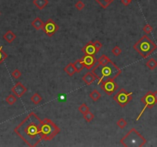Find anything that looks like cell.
<instances>
[{
  "label": "cell",
  "instance_id": "6da1fadb",
  "mask_svg": "<svg viewBox=\"0 0 157 147\" xmlns=\"http://www.w3.org/2000/svg\"><path fill=\"white\" fill-rule=\"evenodd\" d=\"M41 120L34 112H31L21 123L14 129V132L28 146L35 147L43 140L41 133Z\"/></svg>",
  "mask_w": 157,
  "mask_h": 147
},
{
  "label": "cell",
  "instance_id": "7a4b0ae2",
  "mask_svg": "<svg viewBox=\"0 0 157 147\" xmlns=\"http://www.w3.org/2000/svg\"><path fill=\"white\" fill-rule=\"evenodd\" d=\"M92 72L97 78V84L100 85L106 80H115L120 74L122 71L117 65L111 61L105 65L97 64L93 67Z\"/></svg>",
  "mask_w": 157,
  "mask_h": 147
},
{
  "label": "cell",
  "instance_id": "3957f363",
  "mask_svg": "<svg viewBox=\"0 0 157 147\" xmlns=\"http://www.w3.org/2000/svg\"><path fill=\"white\" fill-rule=\"evenodd\" d=\"M133 48L143 58H146L156 50L157 45L150 37L145 34L134 44Z\"/></svg>",
  "mask_w": 157,
  "mask_h": 147
},
{
  "label": "cell",
  "instance_id": "277c9868",
  "mask_svg": "<svg viewBox=\"0 0 157 147\" xmlns=\"http://www.w3.org/2000/svg\"><path fill=\"white\" fill-rule=\"evenodd\" d=\"M123 146L142 147L146 143V140L136 129H131L120 141Z\"/></svg>",
  "mask_w": 157,
  "mask_h": 147
},
{
  "label": "cell",
  "instance_id": "5b68a950",
  "mask_svg": "<svg viewBox=\"0 0 157 147\" xmlns=\"http://www.w3.org/2000/svg\"><path fill=\"white\" fill-rule=\"evenodd\" d=\"M60 128L51 119L45 118L41 126V133L45 141L51 140L60 133Z\"/></svg>",
  "mask_w": 157,
  "mask_h": 147
},
{
  "label": "cell",
  "instance_id": "8992f818",
  "mask_svg": "<svg viewBox=\"0 0 157 147\" xmlns=\"http://www.w3.org/2000/svg\"><path fill=\"white\" fill-rule=\"evenodd\" d=\"M133 92H127L125 89L121 88L114 94L113 99L120 107H125L133 100Z\"/></svg>",
  "mask_w": 157,
  "mask_h": 147
},
{
  "label": "cell",
  "instance_id": "52a82bcc",
  "mask_svg": "<svg viewBox=\"0 0 157 147\" xmlns=\"http://www.w3.org/2000/svg\"><path fill=\"white\" fill-rule=\"evenodd\" d=\"M141 102L144 104V107L143 108V110L140 112L138 117L137 118V121L139 120V118L142 117V115L143 114V113L145 112L146 108H149V109H152V108L156 105V100L155 96H154V94H153V91H148L145 95H144L143 97L141 98Z\"/></svg>",
  "mask_w": 157,
  "mask_h": 147
},
{
  "label": "cell",
  "instance_id": "ba28073f",
  "mask_svg": "<svg viewBox=\"0 0 157 147\" xmlns=\"http://www.w3.org/2000/svg\"><path fill=\"white\" fill-rule=\"evenodd\" d=\"M100 86L102 90H104L109 96L115 93L119 87L118 84H116V81L114 80H111V79L103 81L100 84Z\"/></svg>",
  "mask_w": 157,
  "mask_h": 147
},
{
  "label": "cell",
  "instance_id": "9c48e42d",
  "mask_svg": "<svg viewBox=\"0 0 157 147\" xmlns=\"http://www.w3.org/2000/svg\"><path fill=\"white\" fill-rule=\"evenodd\" d=\"M42 30L48 37H52L59 30V26L51 18H49L45 22V25Z\"/></svg>",
  "mask_w": 157,
  "mask_h": 147
},
{
  "label": "cell",
  "instance_id": "30bf717a",
  "mask_svg": "<svg viewBox=\"0 0 157 147\" xmlns=\"http://www.w3.org/2000/svg\"><path fill=\"white\" fill-rule=\"evenodd\" d=\"M82 58V61L84 64L85 68L87 70H91L95 66L96 63L97 62V59L94 55H85Z\"/></svg>",
  "mask_w": 157,
  "mask_h": 147
},
{
  "label": "cell",
  "instance_id": "8fae6325",
  "mask_svg": "<svg viewBox=\"0 0 157 147\" xmlns=\"http://www.w3.org/2000/svg\"><path fill=\"white\" fill-rule=\"evenodd\" d=\"M11 90L12 92V94H15L18 98H20V97H22L27 92L28 89L22 83L18 82L16 83L14 87H12Z\"/></svg>",
  "mask_w": 157,
  "mask_h": 147
},
{
  "label": "cell",
  "instance_id": "7c38bea8",
  "mask_svg": "<svg viewBox=\"0 0 157 147\" xmlns=\"http://www.w3.org/2000/svg\"><path fill=\"white\" fill-rule=\"evenodd\" d=\"M82 52L84 53L85 55H94L95 56L96 54L97 53V50H96L94 45H93V41H88L85 45L81 49Z\"/></svg>",
  "mask_w": 157,
  "mask_h": 147
},
{
  "label": "cell",
  "instance_id": "4fadbf2b",
  "mask_svg": "<svg viewBox=\"0 0 157 147\" xmlns=\"http://www.w3.org/2000/svg\"><path fill=\"white\" fill-rule=\"evenodd\" d=\"M82 80L85 83V84L91 85L92 84L95 80H97V78L94 75V74L92 71H88L86 73L83 77H82Z\"/></svg>",
  "mask_w": 157,
  "mask_h": 147
},
{
  "label": "cell",
  "instance_id": "5bb4252c",
  "mask_svg": "<svg viewBox=\"0 0 157 147\" xmlns=\"http://www.w3.org/2000/svg\"><path fill=\"white\" fill-rule=\"evenodd\" d=\"M31 25H32V26L35 29L39 31V30L43 29L44 25H45V22H44L43 21L41 20L39 17H36L34 20L32 21V23H31Z\"/></svg>",
  "mask_w": 157,
  "mask_h": 147
},
{
  "label": "cell",
  "instance_id": "9a60e30c",
  "mask_svg": "<svg viewBox=\"0 0 157 147\" xmlns=\"http://www.w3.org/2000/svg\"><path fill=\"white\" fill-rule=\"evenodd\" d=\"M64 71L69 77H72V76H74L76 73H77L75 67L74 66V63H69V64L64 67Z\"/></svg>",
  "mask_w": 157,
  "mask_h": 147
},
{
  "label": "cell",
  "instance_id": "2e32d148",
  "mask_svg": "<svg viewBox=\"0 0 157 147\" xmlns=\"http://www.w3.org/2000/svg\"><path fill=\"white\" fill-rule=\"evenodd\" d=\"M3 38L8 42V43H12V41L16 38V35L13 33V32H12L11 30H9L6 33L3 35Z\"/></svg>",
  "mask_w": 157,
  "mask_h": 147
},
{
  "label": "cell",
  "instance_id": "e0dca14e",
  "mask_svg": "<svg viewBox=\"0 0 157 147\" xmlns=\"http://www.w3.org/2000/svg\"><path fill=\"white\" fill-rule=\"evenodd\" d=\"M33 4L38 8L39 9H45L48 4V0H34L33 1Z\"/></svg>",
  "mask_w": 157,
  "mask_h": 147
},
{
  "label": "cell",
  "instance_id": "ac0fdd59",
  "mask_svg": "<svg viewBox=\"0 0 157 147\" xmlns=\"http://www.w3.org/2000/svg\"><path fill=\"white\" fill-rule=\"evenodd\" d=\"M74 66L75 67L77 73L81 72L84 70V68H85V67H84V64H83V61H82V58L76 60L74 62Z\"/></svg>",
  "mask_w": 157,
  "mask_h": 147
},
{
  "label": "cell",
  "instance_id": "d6986e66",
  "mask_svg": "<svg viewBox=\"0 0 157 147\" xmlns=\"http://www.w3.org/2000/svg\"><path fill=\"white\" fill-rule=\"evenodd\" d=\"M89 96H90V98H91L92 100L96 102V101H97L101 97V94L97 90L93 89V90L90 93Z\"/></svg>",
  "mask_w": 157,
  "mask_h": 147
},
{
  "label": "cell",
  "instance_id": "ffe728a7",
  "mask_svg": "<svg viewBox=\"0 0 157 147\" xmlns=\"http://www.w3.org/2000/svg\"><path fill=\"white\" fill-rule=\"evenodd\" d=\"M31 101H32L34 104H35V105H38V104H39V103L42 101V96H41L39 93H35V94L31 96Z\"/></svg>",
  "mask_w": 157,
  "mask_h": 147
},
{
  "label": "cell",
  "instance_id": "44dd1931",
  "mask_svg": "<svg viewBox=\"0 0 157 147\" xmlns=\"http://www.w3.org/2000/svg\"><path fill=\"white\" fill-rule=\"evenodd\" d=\"M111 61H112L110 59L109 57H107V55H102L97 59L98 64H102V65H105V64H109V63H110Z\"/></svg>",
  "mask_w": 157,
  "mask_h": 147
},
{
  "label": "cell",
  "instance_id": "7402d4cb",
  "mask_svg": "<svg viewBox=\"0 0 157 147\" xmlns=\"http://www.w3.org/2000/svg\"><path fill=\"white\" fill-rule=\"evenodd\" d=\"M146 65L150 70H154L156 67H157V61L154 58H150L146 61Z\"/></svg>",
  "mask_w": 157,
  "mask_h": 147
},
{
  "label": "cell",
  "instance_id": "603a6c76",
  "mask_svg": "<svg viewBox=\"0 0 157 147\" xmlns=\"http://www.w3.org/2000/svg\"><path fill=\"white\" fill-rule=\"evenodd\" d=\"M5 101L9 105H14L16 103V101H17V96L14 94H9V96L5 98Z\"/></svg>",
  "mask_w": 157,
  "mask_h": 147
},
{
  "label": "cell",
  "instance_id": "cb8c5ba5",
  "mask_svg": "<svg viewBox=\"0 0 157 147\" xmlns=\"http://www.w3.org/2000/svg\"><path fill=\"white\" fill-rule=\"evenodd\" d=\"M95 1L98 2L100 5V6L104 9H107V7L114 2V0H95Z\"/></svg>",
  "mask_w": 157,
  "mask_h": 147
},
{
  "label": "cell",
  "instance_id": "d4e9b609",
  "mask_svg": "<svg viewBox=\"0 0 157 147\" xmlns=\"http://www.w3.org/2000/svg\"><path fill=\"white\" fill-rule=\"evenodd\" d=\"M84 116V119H85V121L87 123H91L93 119H94V115H93V113H91V111H88L87 113H86L85 114L83 115Z\"/></svg>",
  "mask_w": 157,
  "mask_h": 147
},
{
  "label": "cell",
  "instance_id": "484cf974",
  "mask_svg": "<svg viewBox=\"0 0 157 147\" xmlns=\"http://www.w3.org/2000/svg\"><path fill=\"white\" fill-rule=\"evenodd\" d=\"M78 110L80 111V113H81V114H85L86 113H87L88 111H90V108L87 105L86 103H82L81 105L79 107H78Z\"/></svg>",
  "mask_w": 157,
  "mask_h": 147
},
{
  "label": "cell",
  "instance_id": "4316f807",
  "mask_svg": "<svg viewBox=\"0 0 157 147\" xmlns=\"http://www.w3.org/2000/svg\"><path fill=\"white\" fill-rule=\"evenodd\" d=\"M116 125L118 126L119 128L120 129H124L127 125V122L124 118H120V119H118V121L116 122Z\"/></svg>",
  "mask_w": 157,
  "mask_h": 147
},
{
  "label": "cell",
  "instance_id": "83f0119b",
  "mask_svg": "<svg viewBox=\"0 0 157 147\" xmlns=\"http://www.w3.org/2000/svg\"><path fill=\"white\" fill-rule=\"evenodd\" d=\"M7 57H8V55L3 51L2 46H0V64L6 59Z\"/></svg>",
  "mask_w": 157,
  "mask_h": 147
},
{
  "label": "cell",
  "instance_id": "f1b7e54d",
  "mask_svg": "<svg viewBox=\"0 0 157 147\" xmlns=\"http://www.w3.org/2000/svg\"><path fill=\"white\" fill-rule=\"evenodd\" d=\"M121 52H122V49L118 45H116L112 49V54L114 56H119L121 54Z\"/></svg>",
  "mask_w": 157,
  "mask_h": 147
},
{
  "label": "cell",
  "instance_id": "f546056e",
  "mask_svg": "<svg viewBox=\"0 0 157 147\" xmlns=\"http://www.w3.org/2000/svg\"><path fill=\"white\" fill-rule=\"evenodd\" d=\"M153 28L150 25H149V24H146V25H144V27L143 28V31L146 34H150L151 32H153Z\"/></svg>",
  "mask_w": 157,
  "mask_h": 147
},
{
  "label": "cell",
  "instance_id": "4dcf8cb0",
  "mask_svg": "<svg viewBox=\"0 0 157 147\" xmlns=\"http://www.w3.org/2000/svg\"><path fill=\"white\" fill-rule=\"evenodd\" d=\"M74 6H75V8L78 9V11H81V10L84 9V7H85V4H84L82 1L79 0V1H78V2H76L75 5H74Z\"/></svg>",
  "mask_w": 157,
  "mask_h": 147
},
{
  "label": "cell",
  "instance_id": "1f68e13d",
  "mask_svg": "<svg viewBox=\"0 0 157 147\" xmlns=\"http://www.w3.org/2000/svg\"><path fill=\"white\" fill-rule=\"evenodd\" d=\"M12 76L15 79H18V78L22 76V73H21V71H19L18 68H16L12 72Z\"/></svg>",
  "mask_w": 157,
  "mask_h": 147
},
{
  "label": "cell",
  "instance_id": "d6a6232c",
  "mask_svg": "<svg viewBox=\"0 0 157 147\" xmlns=\"http://www.w3.org/2000/svg\"><path fill=\"white\" fill-rule=\"evenodd\" d=\"M93 45H94V47H95L97 51L99 52V51H100V49H101V48H102V46H103L102 43H101L100 41L96 40V41H93Z\"/></svg>",
  "mask_w": 157,
  "mask_h": 147
},
{
  "label": "cell",
  "instance_id": "836d02e7",
  "mask_svg": "<svg viewBox=\"0 0 157 147\" xmlns=\"http://www.w3.org/2000/svg\"><path fill=\"white\" fill-rule=\"evenodd\" d=\"M132 2V0H121V3L124 5V6H127Z\"/></svg>",
  "mask_w": 157,
  "mask_h": 147
},
{
  "label": "cell",
  "instance_id": "e575fe53",
  "mask_svg": "<svg viewBox=\"0 0 157 147\" xmlns=\"http://www.w3.org/2000/svg\"><path fill=\"white\" fill-rule=\"evenodd\" d=\"M153 94H154V96H155L156 100V103H157V90L153 91Z\"/></svg>",
  "mask_w": 157,
  "mask_h": 147
},
{
  "label": "cell",
  "instance_id": "d590c367",
  "mask_svg": "<svg viewBox=\"0 0 157 147\" xmlns=\"http://www.w3.org/2000/svg\"><path fill=\"white\" fill-rule=\"evenodd\" d=\"M0 15H1V11H0Z\"/></svg>",
  "mask_w": 157,
  "mask_h": 147
},
{
  "label": "cell",
  "instance_id": "8d00e7d4",
  "mask_svg": "<svg viewBox=\"0 0 157 147\" xmlns=\"http://www.w3.org/2000/svg\"><path fill=\"white\" fill-rule=\"evenodd\" d=\"M132 1H133V0H132Z\"/></svg>",
  "mask_w": 157,
  "mask_h": 147
}]
</instances>
